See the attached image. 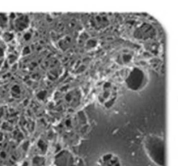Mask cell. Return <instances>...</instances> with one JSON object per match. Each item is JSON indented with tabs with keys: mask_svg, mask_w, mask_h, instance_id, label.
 Instances as JSON below:
<instances>
[{
	"mask_svg": "<svg viewBox=\"0 0 178 166\" xmlns=\"http://www.w3.org/2000/svg\"><path fill=\"white\" fill-rule=\"evenodd\" d=\"M30 51H31V50H30V48L27 46V47L24 48V50L23 51V54H24V55H27V54H29Z\"/></svg>",
	"mask_w": 178,
	"mask_h": 166,
	"instance_id": "cell-10",
	"label": "cell"
},
{
	"mask_svg": "<svg viewBox=\"0 0 178 166\" xmlns=\"http://www.w3.org/2000/svg\"><path fill=\"white\" fill-rule=\"evenodd\" d=\"M29 25V17L25 15H20L18 18L16 19L15 26L17 31H24L25 28H27Z\"/></svg>",
	"mask_w": 178,
	"mask_h": 166,
	"instance_id": "cell-2",
	"label": "cell"
},
{
	"mask_svg": "<svg viewBox=\"0 0 178 166\" xmlns=\"http://www.w3.org/2000/svg\"><path fill=\"white\" fill-rule=\"evenodd\" d=\"M122 59H123V63H128L130 59H131V56L130 54H123L122 56Z\"/></svg>",
	"mask_w": 178,
	"mask_h": 166,
	"instance_id": "cell-7",
	"label": "cell"
},
{
	"mask_svg": "<svg viewBox=\"0 0 178 166\" xmlns=\"http://www.w3.org/2000/svg\"><path fill=\"white\" fill-rule=\"evenodd\" d=\"M65 124H66V126H70L71 125V120H68L65 122Z\"/></svg>",
	"mask_w": 178,
	"mask_h": 166,
	"instance_id": "cell-12",
	"label": "cell"
},
{
	"mask_svg": "<svg viewBox=\"0 0 178 166\" xmlns=\"http://www.w3.org/2000/svg\"><path fill=\"white\" fill-rule=\"evenodd\" d=\"M143 78V73L139 69H134L127 79V84L132 90H137L142 84Z\"/></svg>",
	"mask_w": 178,
	"mask_h": 166,
	"instance_id": "cell-1",
	"label": "cell"
},
{
	"mask_svg": "<svg viewBox=\"0 0 178 166\" xmlns=\"http://www.w3.org/2000/svg\"><path fill=\"white\" fill-rule=\"evenodd\" d=\"M4 37H6V38H5L6 41H10V40H12V38H13V35H12V33H5L4 38Z\"/></svg>",
	"mask_w": 178,
	"mask_h": 166,
	"instance_id": "cell-9",
	"label": "cell"
},
{
	"mask_svg": "<svg viewBox=\"0 0 178 166\" xmlns=\"http://www.w3.org/2000/svg\"><path fill=\"white\" fill-rule=\"evenodd\" d=\"M71 42V38L70 37H65L64 38H63V39H61L59 41V45L61 46V48L64 49V48H67V46L70 45Z\"/></svg>",
	"mask_w": 178,
	"mask_h": 166,
	"instance_id": "cell-3",
	"label": "cell"
},
{
	"mask_svg": "<svg viewBox=\"0 0 178 166\" xmlns=\"http://www.w3.org/2000/svg\"><path fill=\"white\" fill-rule=\"evenodd\" d=\"M96 39H89L88 41H87V43H86V46H87V48H93V47H95L96 46Z\"/></svg>",
	"mask_w": 178,
	"mask_h": 166,
	"instance_id": "cell-5",
	"label": "cell"
},
{
	"mask_svg": "<svg viewBox=\"0 0 178 166\" xmlns=\"http://www.w3.org/2000/svg\"><path fill=\"white\" fill-rule=\"evenodd\" d=\"M45 96H46V91L45 90H41V91L38 92V94H37V97H38L39 99L43 100L45 98Z\"/></svg>",
	"mask_w": 178,
	"mask_h": 166,
	"instance_id": "cell-8",
	"label": "cell"
},
{
	"mask_svg": "<svg viewBox=\"0 0 178 166\" xmlns=\"http://www.w3.org/2000/svg\"><path fill=\"white\" fill-rule=\"evenodd\" d=\"M12 95L14 96L15 97H18L20 95V92H21V89L18 85L15 84V85L12 86Z\"/></svg>",
	"mask_w": 178,
	"mask_h": 166,
	"instance_id": "cell-4",
	"label": "cell"
},
{
	"mask_svg": "<svg viewBox=\"0 0 178 166\" xmlns=\"http://www.w3.org/2000/svg\"><path fill=\"white\" fill-rule=\"evenodd\" d=\"M37 145H38V147L40 148L42 151H45V150L47 149V145L45 144V143H44L42 139L39 140L38 143H37Z\"/></svg>",
	"mask_w": 178,
	"mask_h": 166,
	"instance_id": "cell-6",
	"label": "cell"
},
{
	"mask_svg": "<svg viewBox=\"0 0 178 166\" xmlns=\"http://www.w3.org/2000/svg\"><path fill=\"white\" fill-rule=\"evenodd\" d=\"M31 35L30 34L29 32H28V33H26V34L24 35V38L25 40L28 41V40H30V38H31Z\"/></svg>",
	"mask_w": 178,
	"mask_h": 166,
	"instance_id": "cell-11",
	"label": "cell"
}]
</instances>
